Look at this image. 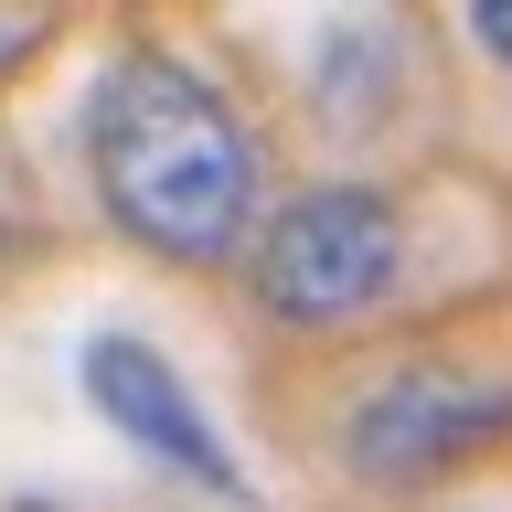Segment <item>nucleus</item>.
<instances>
[{
	"label": "nucleus",
	"mask_w": 512,
	"mask_h": 512,
	"mask_svg": "<svg viewBox=\"0 0 512 512\" xmlns=\"http://www.w3.org/2000/svg\"><path fill=\"white\" fill-rule=\"evenodd\" d=\"M96 203L160 267H224L256 235V128L192 54H118L86 107Z\"/></svg>",
	"instance_id": "f257e3e1"
},
{
	"label": "nucleus",
	"mask_w": 512,
	"mask_h": 512,
	"mask_svg": "<svg viewBox=\"0 0 512 512\" xmlns=\"http://www.w3.org/2000/svg\"><path fill=\"white\" fill-rule=\"evenodd\" d=\"M406 278V214L374 182H310L246 235V288L278 331H342Z\"/></svg>",
	"instance_id": "f03ea898"
},
{
	"label": "nucleus",
	"mask_w": 512,
	"mask_h": 512,
	"mask_svg": "<svg viewBox=\"0 0 512 512\" xmlns=\"http://www.w3.org/2000/svg\"><path fill=\"white\" fill-rule=\"evenodd\" d=\"M512 438V384L470 374V363H395L384 384H363L342 416V470L374 491H416L491 459Z\"/></svg>",
	"instance_id": "7ed1b4c3"
},
{
	"label": "nucleus",
	"mask_w": 512,
	"mask_h": 512,
	"mask_svg": "<svg viewBox=\"0 0 512 512\" xmlns=\"http://www.w3.org/2000/svg\"><path fill=\"white\" fill-rule=\"evenodd\" d=\"M75 374H86V406L107 416V438H128L150 470H171V480H203L214 502H246V470H235L224 427L203 416L192 374L160 342H139V331H86Z\"/></svg>",
	"instance_id": "20e7f679"
},
{
	"label": "nucleus",
	"mask_w": 512,
	"mask_h": 512,
	"mask_svg": "<svg viewBox=\"0 0 512 512\" xmlns=\"http://www.w3.org/2000/svg\"><path fill=\"white\" fill-rule=\"evenodd\" d=\"M459 22H470V43H480L491 64H512V0H470Z\"/></svg>",
	"instance_id": "39448f33"
}]
</instances>
